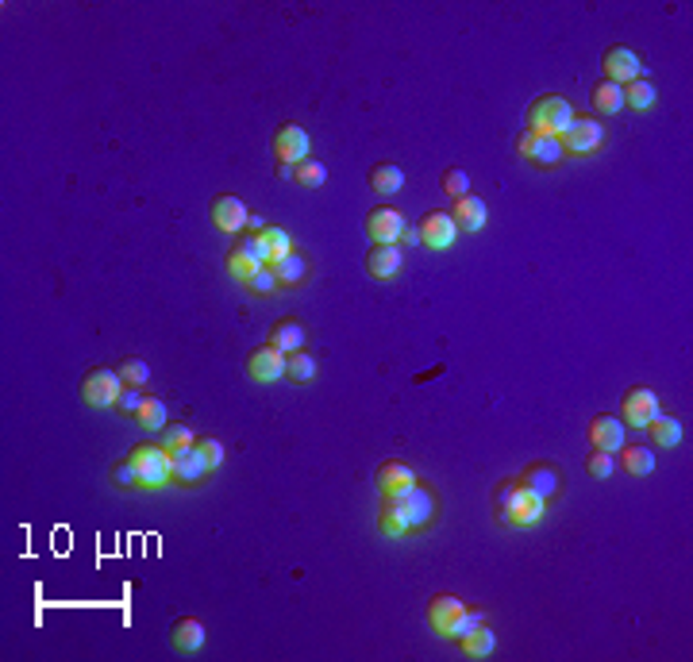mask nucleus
Here are the masks:
<instances>
[{
  "instance_id": "obj_40",
  "label": "nucleus",
  "mask_w": 693,
  "mask_h": 662,
  "mask_svg": "<svg viewBox=\"0 0 693 662\" xmlns=\"http://www.w3.org/2000/svg\"><path fill=\"white\" fill-rule=\"evenodd\" d=\"M443 189L451 193L455 200H458V197H467V193H470V174H467L462 166H447V174H443Z\"/></svg>"
},
{
  "instance_id": "obj_27",
  "label": "nucleus",
  "mask_w": 693,
  "mask_h": 662,
  "mask_svg": "<svg viewBox=\"0 0 693 662\" xmlns=\"http://www.w3.org/2000/svg\"><path fill=\"white\" fill-rule=\"evenodd\" d=\"M594 112L597 116H616V112H624V85H616V81L594 85Z\"/></svg>"
},
{
  "instance_id": "obj_6",
  "label": "nucleus",
  "mask_w": 693,
  "mask_h": 662,
  "mask_svg": "<svg viewBox=\"0 0 693 662\" xmlns=\"http://www.w3.org/2000/svg\"><path fill=\"white\" fill-rule=\"evenodd\" d=\"M605 147V124L597 116H574V124L562 135V151L570 158H589Z\"/></svg>"
},
{
  "instance_id": "obj_21",
  "label": "nucleus",
  "mask_w": 693,
  "mask_h": 662,
  "mask_svg": "<svg viewBox=\"0 0 693 662\" xmlns=\"http://www.w3.org/2000/svg\"><path fill=\"white\" fill-rule=\"evenodd\" d=\"M451 216H455V224H458V235H462V232H482L485 220H489V208H485V200H482V197L467 193V197H458V200H455Z\"/></svg>"
},
{
  "instance_id": "obj_2",
  "label": "nucleus",
  "mask_w": 693,
  "mask_h": 662,
  "mask_svg": "<svg viewBox=\"0 0 693 662\" xmlns=\"http://www.w3.org/2000/svg\"><path fill=\"white\" fill-rule=\"evenodd\" d=\"M489 501H494V520L504 528H536L547 516V501L520 485V478H501Z\"/></svg>"
},
{
  "instance_id": "obj_31",
  "label": "nucleus",
  "mask_w": 693,
  "mask_h": 662,
  "mask_svg": "<svg viewBox=\"0 0 693 662\" xmlns=\"http://www.w3.org/2000/svg\"><path fill=\"white\" fill-rule=\"evenodd\" d=\"M647 431H651V439H655V447H678L682 443V420H674V416H655L651 424H647Z\"/></svg>"
},
{
  "instance_id": "obj_23",
  "label": "nucleus",
  "mask_w": 693,
  "mask_h": 662,
  "mask_svg": "<svg viewBox=\"0 0 693 662\" xmlns=\"http://www.w3.org/2000/svg\"><path fill=\"white\" fill-rule=\"evenodd\" d=\"M374 482H378V493H397V489H409L416 485V470L409 463H382L378 474H374Z\"/></svg>"
},
{
  "instance_id": "obj_41",
  "label": "nucleus",
  "mask_w": 693,
  "mask_h": 662,
  "mask_svg": "<svg viewBox=\"0 0 693 662\" xmlns=\"http://www.w3.org/2000/svg\"><path fill=\"white\" fill-rule=\"evenodd\" d=\"M243 285H247L251 293H258V297H266V293H273V290H282V285H278V273H273L270 266H263L258 273H251V278L243 281Z\"/></svg>"
},
{
  "instance_id": "obj_28",
  "label": "nucleus",
  "mask_w": 693,
  "mask_h": 662,
  "mask_svg": "<svg viewBox=\"0 0 693 662\" xmlns=\"http://www.w3.org/2000/svg\"><path fill=\"white\" fill-rule=\"evenodd\" d=\"M655 105H659L655 81L640 78V81H628V85H624V108H632V112H651Z\"/></svg>"
},
{
  "instance_id": "obj_13",
  "label": "nucleus",
  "mask_w": 693,
  "mask_h": 662,
  "mask_svg": "<svg viewBox=\"0 0 693 662\" xmlns=\"http://www.w3.org/2000/svg\"><path fill=\"white\" fill-rule=\"evenodd\" d=\"M640 78H643V62L632 47H609L605 51V81L628 85V81H640Z\"/></svg>"
},
{
  "instance_id": "obj_17",
  "label": "nucleus",
  "mask_w": 693,
  "mask_h": 662,
  "mask_svg": "<svg viewBox=\"0 0 693 662\" xmlns=\"http://www.w3.org/2000/svg\"><path fill=\"white\" fill-rule=\"evenodd\" d=\"M247 373H251V382H263V385L282 382V378H285V354H282V351H273L270 343H266V347L251 351V358H247Z\"/></svg>"
},
{
  "instance_id": "obj_39",
  "label": "nucleus",
  "mask_w": 693,
  "mask_h": 662,
  "mask_svg": "<svg viewBox=\"0 0 693 662\" xmlns=\"http://www.w3.org/2000/svg\"><path fill=\"white\" fill-rule=\"evenodd\" d=\"M478 624H485V612H482V609H462V612L455 616L451 631H447V639H462L470 628H478Z\"/></svg>"
},
{
  "instance_id": "obj_4",
  "label": "nucleus",
  "mask_w": 693,
  "mask_h": 662,
  "mask_svg": "<svg viewBox=\"0 0 693 662\" xmlns=\"http://www.w3.org/2000/svg\"><path fill=\"white\" fill-rule=\"evenodd\" d=\"M127 458L135 463L139 470V489H162L173 482V463H170V451L162 443H135Z\"/></svg>"
},
{
  "instance_id": "obj_8",
  "label": "nucleus",
  "mask_w": 693,
  "mask_h": 662,
  "mask_svg": "<svg viewBox=\"0 0 693 662\" xmlns=\"http://www.w3.org/2000/svg\"><path fill=\"white\" fill-rule=\"evenodd\" d=\"M212 224H216V232H224V235H239V232H247V220H251V212L247 205L236 197V193H220V197H212Z\"/></svg>"
},
{
  "instance_id": "obj_25",
  "label": "nucleus",
  "mask_w": 693,
  "mask_h": 662,
  "mask_svg": "<svg viewBox=\"0 0 693 662\" xmlns=\"http://www.w3.org/2000/svg\"><path fill=\"white\" fill-rule=\"evenodd\" d=\"M458 643V651L467 655V658H485V655H494V647H497V636H494V628L489 624H478V628H470Z\"/></svg>"
},
{
  "instance_id": "obj_16",
  "label": "nucleus",
  "mask_w": 693,
  "mask_h": 662,
  "mask_svg": "<svg viewBox=\"0 0 693 662\" xmlns=\"http://www.w3.org/2000/svg\"><path fill=\"white\" fill-rule=\"evenodd\" d=\"M401 243H374V247L366 251V273L374 281H389V278H397L401 273Z\"/></svg>"
},
{
  "instance_id": "obj_29",
  "label": "nucleus",
  "mask_w": 693,
  "mask_h": 662,
  "mask_svg": "<svg viewBox=\"0 0 693 662\" xmlns=\"http://www.w3.org/2000/svg\"><path fill=\"white\" fill-rule=\"evenodd\" d=\"M624 470L632 478H647V474H655V447H643V443H624Z\"/></svg>"
},
{
  "instance_id": "obj_24",
  "label": "nucleus",
  "mask_w": 693,
  "mask_h": 662,
  "mask_svg": "<svg viewBox=\"0 0 693 662\" xmlns=\"http://www.w3.org/2000/svg\"><path fill=\"white\" fill-rule=\"evenodd\" d=\"M270 270L278 273V285H285V290H297V285H305V278H309V258L300 251H289Z\"/></svg>"
},
{
  "instance_id": "obj_46",
  "label": "nucleus",
  "mask_w": 693,
  "mask_h": 662,
  "mask_svg": "<svg viewBox=\"0 0 693 662\" xmlns=\"http://www.w3.org/2000/svg\"><path fill=\"white\" fill-rule=\"evenodd\" d=\"M401 243H404V247H424V239H420V227H404V235H401Z\"/></svg>"
},
{
  "instance_id": "obj_1",
  "label": "nucleus",
  "mask_w": 693,
  "mask_h": 662,
  "mask_svg": "<svg viewBox=\"0 0 693 662\" xmlns=\"http://www.w3.org/2000/svg\"><path fill=\"white\" fill-rule=\"evenodd\" d=\"M439 520V497L428 482H416L409 489H397V493H382L378 505V528L389 539H409L420 536L431 524Z\"/></svg>"
},
{
  "instance_id": "obj_47",
  "label": "nucleus",
  "mask_w": 693,
  "mask_h": 662,
  "mask_svg": "<svg viewBox=\"0 0 693 662\" xmlns=\"http://www.w3.org/2000/svg\"><path fill=\"white\" fill-rule=\"evenodd\" d=\"M278 181H293V166L289 162H278Z\"/></svg>"
},
{
  "instance_id": "obj_15",
  "label": "nucleus",
  "mask_w": 693,
  "mask_h": 662,
  "mask_svg": "<svg viewBox=\"0 0 693 662\" xmlns=\"http://www.w3.org/2000/svg\"><path fill=\"white\" fill-rule=\"evenodd\" d=\"M586 436H589V447L594 451L616 455L620 447H624V420H620V416H594L589 428H586Z\"/></svg>"
},
{
  "instance_id": "obj_32",
  "label": "nucleus",
  "mask_w": 693,
  "mask_h": 662,
  "mask_svg": "<svg viewBox=\"0 0 693 662\" xmlns=\"http://www.w3.org/2000/svg\"><path fill=\"white\" fill-rule=\"evenodd\" d=\"M166 420H170V409H166L162 397H147V400H143V409L135 412V424L147 428V431H162Z\"/></svg>"
},
{
  "instance_id": "obj_45",
  "label": "nucleus",
  "mask_w": 693,
  "mask_h": 662,
  "mask_svg": "<svg viewBox=\"0 0 693 662\" xmlns=\"http://www.w3.org/2000/svg\"><path fill=\"white\" fill-rule=\"evenodd\" d=\"M536 132H528V127H524V135H520L516 139V151H520V158H524V162H528V158H531V151H536Z\"/></svg>"
},
{
  "instance_id": "obj_19",
  "label": "nucleus",
  "mask_w": 693,
  "mask_h": 662,
  "mask_svg": "<svg viewBox=\"0 0 693 662\" xmlns=\"http://www.w3.org/2000/svg\"><path fill=\"white\" fill-rule=\"evenodd\" d=\"M227 273H231V278H236V281H247L251 278V273H258V270H263V258H258L254 254V243H251V235L247 239H236V243H231V251H227Z\"/></svg>"
},
{
  "instance_id": "obj_30",
  "label": "nucleus",
  "mask_w": 693,
  "mask_h": 662,
  "mask_svg": "<svg viewBox=\"0 0 693 662\" xmlns=\"http://www.w3.org/2000/svg\"><path fill=\"white\" fill-rule=\"evenodd\" d=\"M562 158H567V151H562V139H555V135H540V139H536V151H531L528 162L536 166V170H555Z\"/></svg>"
},
{
  "instance_id": "obj_35",
  "label": "nucleus",
  "mask_w": 693,
  "mask_h": 662,
  "mask_svg": "<svg viewBox=\"0 0 693 662\" xmlns=\"http://www.w3.org/2000/svg\"><path fill=\"white\" fill-rule=\"evenodd\" d=\"M116 373L124 378V385H135V390H143V385L151 382V366L143 363V358H135V354H132V358H124V363L116 366Z\"/></svg>"
},
{
  "instance_id": "obj_7",
  "label": "nucleus",
  "mask_w": 693,
  "mask_h": 662,
  "mask_svg": "<svg viewBox=\"0 0 693 662\" xmlns=\"http://www.w3.org/2000/svg\"><path fill=\"white\" fill-rule=\"evenodd\" d=\"M659 412H662L659 393L647 390V385H635V390H628L624 400H620V420H624V428H647Z\"/></svg>"
},
{
  "instance_id": "obj_38",
  "label": "nucleus",
  "mask_w": 693,
  "mask_h": 662,
  "mask_svg": "<svg viewBox=\"0 0 693 662\" xmlns=\"http://www.w3.org/2000/svg\"><path fill=\"white\" fill-rule=\"evenodd\" d=\"M158 443H162L166 451H178V447H189V443H197V439H193L189 424H166V428H162V439H158Z\"/></svg>"
},
{
  "instance_id": "obj_44",
  "label": "nucleus",
  "mask_w": 693,
  "mask_h": 662,
  "mask_svg": "<svg viewBox=\"0 0 693 662\" xmlns=\"http://www.w3.org/2000/svg\"><path fill=\"white\" fill-rule=\"evenodd\" d=\"M197 447L205 451V458H208V466L212 470H220L224 466V458H227V451H224V443L220 439H212V436H205V439H197Z\"/></svg>"
},
{
  "instance_id": "obj_34",
  "label": "nucleus",
  "mask_w": 693,
  "mask_h": 662,
  "mask_svg": "<svg viewBox=\"0 0 693 662\" xmlns=\"http://www.w3.org/2000/svg\"><path fill=\"white\" fill-rule=\"evenodd\" d=\"M285 378L289 382H297V385H305L316 378V358L305 354V351H293V354H285Z\"/></svg>"
},
{
  "instance_id": "obj_11",
  "label": "nucleus",
  "mask_w": 693,
  "mask_h": 662,
  "mask_svg": "<svg viewBox=\"0 0 693 662\" xmlns=\"http://www.w3.org/2000/svg\"><path fill=\"white\" fill-rule=\"evenodd\" d=\"M170 463H173V482H181V485H200L212 474L208 458H205V451H200L197 443L170 451Z\"/></svg>"
},
{
  "instance_id": "obj_5",
  "label": "nucleus",
  "mask_w": 693,
  "mask_h": 662,
  "mask_svg": "<svg viewBox=\"0 0 693 662\" xmlns=\"http://www.w3.org/2000/svg\"><path fill=\"white\" fill-rule=\"evenodd\" d=\"M120 393H124V378L108 366H93L81 382V397L89 409H116Z\"/></svg>"
},
{
  "instance_id": "obj_43",
  "label": "nucleus",
  "mask_w": 693,
  "mask_h": 662,
  "mask_svg": "<svg viewBox=\"0 0 693 662\" xmlns=\"http://www.w3.org/2000/svg\"><path fill=\"white\" fill-rule=\"evenodd\" d=\"M143 400H147V393L135 390V385H124V393H120V400H116V409H120L124 416H135V412L143 409Z\"/></svg>"
},
{
  "instance_id": "obj_26",
  "label": "nucleus",
  "mask_w": 693,
  "mask_h": 662,
  "mask_svg": "<svg viewBox=\"0 0 693 662\" xmlns=\"http://www.w3.org/2000/svg\"><path fill=\"white\" fill-rule=\"evenodd\" d=\"M370 189L378 197H393L404 189V170L397 162H378L370 170Z\"/></svg>"
},
{
  "instance_id": "obj_20",
  "label": "nucleus",
  "mask_w": 693,
  "mask_h": 662,
  "mask_svg": "<svg viewBox=\"0 0 693 662\" xmlns=\"http://www.w3.org/2000/svg\"><path fill=\"white\" fill-rule=\"evenodd\" d=\"M305 339H309V331H305V324H300V320H293V316H285V320H278L270 327V347L282 351V354L305 351Z\"/></svg>"
},
{
  "instance_id": "obj_18",
  "label": "nucleus",
  "mask_w": 693,
  "mask_h": 662,
  "mask_svg": "<svg viewBox=\"0 0 693 662\" xmlns=\"http://www.w3.org/2000/svg\"><path fill=\"white\" fill-rule=\"evenodd\" d=\"M467 609L455 593H436L428 601V628L436 631V636H443L447 639V631H451V624H455V616Z\"/></svg>"
},
{
  "instance_id": "obj_36",
  "label": "nucleus",
  "mask_w": 693,
  "mask_h": 662,
  "mask_svg": "<svg viewBox=\"0 0 693 662\" xmlns=\"http://www.w3.org/2000/svg\"><path fill=\"white\" fill-rule=\"evenodd\" d=\"M586 474H589V478H597V482L613 478V474H616V455H609V451H589V455H586Z\"/></svg>"
},
{
  "instance_id": "obj_33",
  "label": "nucleus",
  "mask_w": 693,
  "mask_h": 662,
  "mask_svg": "<svg viewBox=\"0 0 693 662\" xmlns=\"http://www.w3.org/2000/svg\"><path fill=\"white\" fill-rule=\"evenodd\" d=\"M293 181L297 185H305V189H320V185L328 181V166L320 162V158H305V162H297L293 166Z\"/></svg>"
},
{
  "instance_id": "obj_37",
  "label": "nucleus",
  "mask_w": 693,
  "mask_h": 662,
  "mask_svg": "<svg viewBox=\"0 0 693 662\" xmlns=\"http://www.w3.org/2000/svg\"><path fill=\"white\" fill-rule=\"evenodd\" d=\"M263 239H266V247H270V254H273V262H278V258H285L289 251H293V235H289L285 227H266ZM273 262H270V266H273Z\"/></svg>"
},
{
  "instance_id": "obj_14",
  "label": "nucleus",
  "mask_w": 693,
  "mask_h": 662,
  "mask_svg": "<svg viewBox=\"0 0 693 662\" xmlns=\"http://www.w3.org/2000/svg\"><path fill=\"white\" fill-rule=\"evenodd\" d=\"M404 227H409V220H404L397 208H389V205L370 208V216H366V235L374 243H401Z\"/></svg>"
},
{
  "instance_id": "obj_42",
  "label": "nucleus",
  "mask_w": 693,
  "mask_h": 662,
  "mask_svg": "<svg viewBox=\"0 0 693 662\" xmlns=\"http://www.w3.org/2000/svg\"><path fill=\"white\" fill-rule=\"evenodd\" d=\"M112 485L116 489H139V470H135L132 458H124V463L112 466Z\"/></svg>"
},
{
  "instance_id": "obj_3",
  "label": "nucleus",
  "mask_w": 693,
  "mask_h": 662,
  "mask_svg": "<svg viewBox=\"0 0 693 662\" xmlns=\"http://www.w3.org/2000/svg\"><path fill=\"white\" fill-rule=\"evenodd\" d=\"M574 105L567 97H559V93H547L540 100H531V108H528V132H536V135H555L562 139L567 135V127L574 124Z\"/></svg>"
},
{
  "instance_id": "obj_9",
  "label": "nucleus",
  "mask_w": 693,
  "mask_h": 662,
  "mask_svg": "<svg viewBox=\"0 0 693 662\" xmlns=\"http://www.w3.org/2000/svg\"><path fill=\"white\" fill-rule=\"evenodd\" d=\"M416 227H420L424 247H431V251H451V247H455V239H458L455 216H451V212H443V208H431Z\"/></svg>"
},
{
  "instance_id": "obj_10",
  "label": "nucleus",
  "mask_w": 693,
  "mask_h": 662,
  "mask_svg": "<svg viewBox=\"0 0 693 662\" xmlns=\"http://www.w3.org/2000/svg\"><path fill=\"white\" fill-rule=\"evenodd\" d=\"M520 485L524 489H531L540 501H547L551 505L555 497H562V489H567V478L551 466V463H531V466H524V474H520Z\"/></svg>"
},
{
  "instance_id": "obj_12",
  "label": "nucleus",
  "mask_w": 693,
  "mask_h": 662,
  "mask_svg": "<svg viewBox=\"0 0 693 662\" xmlns=\"http://www.w3.org/2000/svg\"><path fill=\"white\" fill-rule=\"evenodd\" d=\"M273 158L278 162H289V166H297V162H305L309 158V132L300 124H282L278 132H273Z\"/></svg>"
},
{
  "instance_id": "obj_22",
  "label": "nucleus",
  "mask_w": 693,
  "mask_h": 662,
  "mask_svg": "<svg viewBox=\"0 0 693 662\" xmlns=\"http://www.w3.org/2000/svg\"><path fill=\"white\" fill-rule=\"evenodd\" d=\"M205 639H208V636H205V624H200L197 616H181V621L170 628V643L178 647L181 655H197L200 647H205Z\"/></svg>"
}]
</instances>
